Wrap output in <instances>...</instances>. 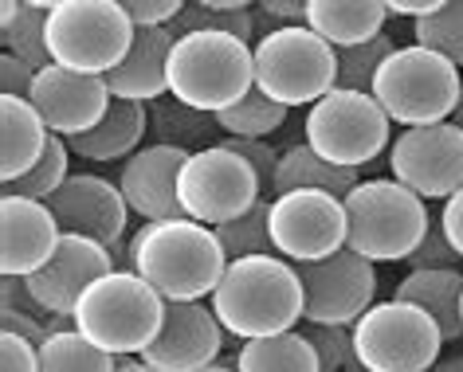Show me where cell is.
I'll list each match as a JSON object with an SVG mask.
<instances>
[{"mask_svg": "<svg viewBox=\"0 0 463 372\" xmlns=\"http://www.w3.org/2000/svg\"><path fill=\"white\" fill-rule=\"evenodd\" d=\"M126 266L165 302H201L220 286L228 255L216 231L201 219H146L126 243Z\"/></svg>", "mask_w": 463, "mask_h": 372, "instance_id": "6da1fadb", "label": "cell"}, {"mask_svg": "<svg viewBox=\"0 0 463 372\" xmlns=\"http://www.w3.org/2000/svg\"><path fill=\"white\" fill-rule=\"evenodd\" d=\"M303 278L295 263L283 255H244V259H228L224 278L213 290V310L220 325L251 341V337H268L283 330L303 325Z\"/></svg>", "mask_w": 463, "mask_h": 372, "instance_id": "7a4b0ae2", "label": "cell"}, {"mask_svg": "<svg viewBox=\"0 0 463 372\" xmlns=\"http://www.w3.org/2000/svg\"><path fill=\"white\" fill-rule=\"evenodd\" d=\"M165 318V298L130 266H114L95 278L75 302L71 321L99 349L114 357H142Z\"/></svg>", "mask_w": 463, "mask_h": 372, "instance_id": "3957f363", "label": "cell"}, {"mask_svg": "<svg viewBox=\"0 0 463 372\" xmlns=\"http://www.w3.org/2000/svg\"><path fill=\"white\" fill-rule=\"evenodd\" d=\"M256 43L232 32H184L169 51V95L220 114L256 87Z\"/></svg>", "mask_w": 463, "mask_h": 372, "instance_id": "277c9868", "label": "cell"}, {"mask_svg": "<svg viewBox=\"0 0 463 372\" xmlns=\"http://www.w3.org/2000/svg\"><path fill=\"white\" fill-rule=\"evenodd\" d=\"M345 204V247L365 255L369 263H404L424 239L428 216L424 200L392 177L357 181L342 196Z\"/></svg>", "mask_w": 463, "mask_h": 372, "instance_id": "5b68a950", "label": "cell"}, {"mask_svg": "<svg viewBox=\"0 0 463 372\" xmlns=\"http://www.w3.org/2000/svg\"><path fill=\"white\" fill-rule=\"evenodd\" d=\"M459 67L432 48H420V43L392 48L373 79V98L397 126L448 122L459 107Z\"/></svg>", "mask_w": 463, "mask_h": 372, "instance_id": "8992f818", "label": "cell"}, {"mask_svg": "<svg viewBox=\"0 0 463 372\" xmlns=\"http://www.w3.org/2000/svg\"><path fill=\"white\" fill-rule=\"evenodd\" d=\"M256 87L283 107H315L338 83V48L307 24H283L256 40Z\"/></svg>", "mask_w": 463, "mask_h": 372, "instance_id": "52a82bcc", "label": "cell"}, {"mask_svg": "<svg viewBox=\"0 0 463 372\" xmlns=\"http://www.w3.org/2000/svg\"><path fill=\"white\" fill-rule=\"evenodd\" d=\"M350 333L357 365L365 372H428L448 345L432 313L401 298L373 302L350 325Z\"/></svg>", "mask_w": 463, "mask_h": 372, "instance_id": "ba28073f", "label": "cell"}, {"mask_svg": "<svg viewBox=\"0 0 463 372\" xmlns=\"http://www.w3.org/2000/svg\"><path fill=\"white\" fill-rule=\"evenodd\" d=\"M389 114L381 110L373 95L334 87L330 95H322L307 110L303 137L318 157H326L342 169H362L389 149Z\"/></svg>", "mask_w": 463, "mask_h": 372, "instance_id": "9c48e42d", "label": "cell"}, {"mask_svg": "<svg viewBox=\"0 0 463 372\" xmlns=\"http://www.w3.org/2000/svg\"><path fill=\"white\" fill-rule=\"evenodd\" d=\"M134 43V20L114 0H63L48 13V51L55 63L107 75Z\"/></svg>", "mask_w": 463, "mask_h": 372, "instance_id": "30bf717a", "label": "cell"}, {"mask_svg": "<svg viewBox=\"0 0 463 372\" xmlns=\"http://www.w3.org/2000/svg\"><path fill=\"white\" fill-rule=\"evenodd\" d=\"M177 196H181L184 216L216 228V224H228V219L244 216L248 208L268 192H263L256 169H251L236 149L216 142L208 149H193V153L184 157L181 177H177Z\"/></svg>", "mask_w": 463, "mask_h": 372, "instance_id": "8fae6325", "label": "cell"}, {"mask_svg": "<svg viewBox=\"0 0 463 372\" xmlns=\"http://www.w3.org/2000/svg\"><path fill=\"white\" fill-rule=\"evenodd\" d=\"M389 169L420 200H448L463 189V130L451 118L404 126L389 142Z\"/></svg>", "mask_w": 463, "mask_h": 372, "instance_id": "7c38bea8", "label": "cell"}, {"mask_svg": "<svg viewBox=\"0 0 463 372\" xmlns=\"http://www.w3.org/2000/svg\"><path fill=\"white\" fill-rule=\"evenodd\" d=\"M268 228L275 255H283V259H326V255L345 247V204L342 196L322 189H291L271 196Z\"/></svg>", "mask_w": 463, "mask_h": 372, "instance_id": "4fadbf2b", "label": "cell"}, {"mask_svg": "<svg viewBox=\"0 0 463 372\" xmlns=\"http://www.w3.org/2000/svg\"><path fill=\"white\" fill-rule=\"evenodd\" d=\"M298 278H303V321L322 325H354L362 313L373 306L377 298V271L365 255L354 247H338L326 259L295 263Z\"/></svg>", "mask_w": 463, "mask_h": 372, "instance_id": "5bb4252c", "label": "cell"}, {"mask_svg": "<svg viewBox=\"0 0 463 372\" xmlns=\"http://www.w3.org/2000/svg\"><path fill=\"white\" fill-rule=\"evenodd\" d=\"M110 87L102 75L71 71L63 63H52L36 71V83L28 90V102L40 110V118L48 122L52 134L60 137H79L95 130L102 114L110 110Z\"/></svg>", "mask_w": 463, "mask_h": 372, "instance_id": "9a60e30c", "label": "cell"}, {"mask_svg": "<svg viewBox=\"0 0 463 372\" xmlns=\"http://www.w3.org/2000/svg\"><path fill=\"white\" fill-rule=\"evenodd\" d=\"M224 333L216 310L204 302H165L161 330L142 349V360L157 372H196L220 357Z\"/></svg>", "mask_w": 463, "mask_h": 372, "instance_id": "2e32d148", "label": "cell"}, {"mask_svg": "<svg viewBox=\"0 0 463 372\" xmlns=\"http://www.w3.org/2000/svg\"><path fill=\"white\" fill-rule=\"evenodd\" d=\"M48 208L55 212L63 231L99 239L102 247H110V251L122 247L130 204H126V196L114 181L99 177V172H71V177L52 192Z\"/></svg>", "mask_w": 463, "mask_h": 372, "instance_id": "e0dca14e", "label": "cell"}, {"mask_svg": "<svg viewBox=\"0 0 463 372\" xmlns=\"http://www.w3.org/2000/svg\"><path fill=\"white\" fill-rule=\"evenodd\" d=\"M114 251L102 247L99 239H87V236H75V231H63L60 247L48 263L40 266L36 274H28L24 283L32 290V298L40 302L43 310L52 313H71L75 302L83 298V290L102 278L107 271H114Z\"/></svg>", "mask_w": 463, "mask_h": 372, "instance_id": "ac0fdd59", "label": "cell"}, {"mask_svg": "<svg viewBox=\"0 0 463 372\" xmlns=\"http://www.w3.org/2000/svg\"><path fill=\"white\" fill-rule=\"evenodd\" d=\"M63 228L48 200L5 192L0 196V274L28 278L55 255Z\"/></svg>", "mask_w": 463, "mask_h": 372, "instance_id": "d6986e66", "label": "cell"}, {"mask_svg": "<svg viewBox=\"0 0 463 372\" xmlns=\"http://www.w3.org/2000/svg\"><path fill=\"white\" fill-rule=\"evenodd\" d=\"M189 157V149L181 145H142L137 153H130L118 169V189L130 204V212L142 219H177L184 216L181 196H177V177L181 165Z\"/></svg>", "mask_w": 463, "mask_h": 372, "instance_id": "ffe728a7", "label": "cell"}, {"mask_svg": "<svg viewBox=\"0 0 463 372\" xmlns=\"http://www.w3.org/2000/svg\"><path fill=\"white\" fill-rule=\"evenodd\" d=\"M173 32L169 28H134V43L122 55L118 67H110L107 87L114 98H134V102H154L169 95V51H173Z\"/></svg>", "mask_w": 463, "mask_h": 372, "instance_id": "44dd1931", "label": "cell"}, {"mask_svg": "<svg viewBox=\"0 0 463 372\" xmlns=\"http://www.w3.org/2000/svg\"><path fill=\"white\" fill-rule=\"evenodd\" d=\"M149 134V107L134 98H110V110L102 114V122L95 130L67 137L75 157L87 161H126L130 153H137Z\"/></svg>", "mask_w": 463, "mask_h": 372, "instance_id": "7402d4cb", "label": "cell"}, {"mask_svg": "<svg viewBox=\"0 0 463 372\" xmlns=\"http://www.w3.org/2000/svg\"><path fill=\"white\" fill-rule=\"evenodd\" d=\"M48 122L28 98L0 95V184L16 181L36 165L43 145H48Z\"/></svg>", "mask_w": 463, "mask_h": 372, "instance_id": "603a6c76", "label": "cell"}, {"mask_svg": "<svg viewBox=\"0 0 463 372\" xmlns=\"http://www.w3.org/2000/svg\"><path fill=\"white\" fill-rule=\"evenodd\" d=\"M401 302H412L424 313H432L444 341H459L463 337V274L459 266H432V271H409L397 283Z\"/></svg>", "mask_w": 463, "mask_h": 372, "instance_id": "cb8c5ba5", "label": "cell"}, {"mask_svg": "<svg viewBox=\"0 0 463 372\" xmlns=\"http://www.w3.org/2000/svg\"><path fill=\"white\" fill-rule=\"evenodd\" d=\"M385 0H310L303 24L318 32L330 48H354L385 32Z\"/></svg>", "mask_w": 463, "mask_h": 372, "instance_id": "d4e9b609", "label": "cell"}, {"mask_svg": "<svg viewBox=\"0 0 463 372\" xmlns=\"http://www.w3.org/2000/svg\"><path fill=\"white\" fill-rule=\"evenodd\" d=\"M232 365L240 372H322V360L303 330L251 337V341L240 345Z\"/></svg>", "mask_w": 463, "mask_h": 372, "instance_id": "484cf974", "label": "cell"}, {"mask_svg": "<svg viewBox=\"0 0 463 372\" xmlns=\"http://www.w3.org/2000/svg\"><path fill=\"white\" fill-rule=\"evenodd\" d=\"M357 172L362 169H342V165H334V161L318 157L307 142H298L279 153V165H275V196L291 192V189H322V192L345 196L362 181Z\"/></svg>", "mask_w": 463, "mask_h": 372, "instance_id": "4316f807", "label": "cell"}, {"mask_svg": "<svg viewBox=\"0 0 463 372\" xmlns=\"http://www.w3.org/2000/svg\"><path fill=\"white\" fill-rule=\"evenodd\" d=\"M216 130H220L216 114L196 110L173 95H161V98L149 102V134H154V142H161V145H181L193 153V149L216 145L213 142Z\"/></svg>", "mask_w": 463, "mask_h": 372, "instance_id": "83f0119b", "label": "cell"}, {"mask_svg": "<svg viewBox=\"0 0 463 372\" xmlns=\"http://www.w3.org/2000/svg\"><path fill=\"white\" fill-rule=\"evenodd\" d=\"M114 368H118V357L99 349L75 325L48 333V341L40 345V372H114Z\"/></svg>", "mask_w": 463, "mask_h": 372, "instance_id": "f1b7e54d", "label": "cell"}, {"mask_svg": "<svg viewBox=\"0 0 463 372\" xmlns=\"http://www.w3.org/2000/svg\"><path fill=\"white\" fill-rule=\"evenodd\" d=\"M287 110L291 107H283L271 95H263L260 87H251L240 102H232L228 110L216 114V126L224 137H271L287 126Z\"/></svg>", "mask_w": 463, "mask_h": 372, "instance_id": "f546056e", "label": "cell"}, {"mask_svg": "<svg viewBox=\"0 0 463 372\" xmlns=\"http://www.w3.org/2000/svg\"><path fill=\"white\" fill-rule=\"evenodd\" d=\"M268 212H271V196H260L244 216H236V219H228V224L213 228L228 259H244V255H275Z\"/></svg>", "mask_w": 463, "mask_h": 372, "instance_id": "4dcf8cb0", "label": "cell"}, {"mask_svg": "<svg viewBox=\"0 0 463 372\" xmlns=\"http://www.w3.org/2000/svg\"><path fill=\"white\" fill-rule=\"evenodd\" d=\"M0 43H5L8 55L24 60L28 67H52V51H48V8H36V5H24L16 13V20L0 24Z\"/></svg>", "mask_w": 463, "mask_h": 372, "instance_id": "1f68e13d", "label": "cell"}, {"mask_svg": "<svg viewBox=\"0 0 463 372\" xmlns=\"http://www.w3.org/2000/svg\"><path fill=\"white\" fill-rule=\"evenodd\" d=\"M71 145H67V137L60 134H52L48 137V145H43V153L40 161L32 165L24 177H16V181H5V192H16V196H32V200H52V192L60 189V184L71 177Z\"/></svg>", "mask_w": 463, "mask_h": 372, "instance_id": "d6a6232c", "label": "cell"}, {"mask_svg": "<svg viewBox=\"0 0 463 372\" xmlns=\"http://www.w3.org/2000/svg\"><path fill=\"white\" fill-rule=\"evenodd\" d=\"M412 43L439 51L444 60L463 67V0H448L444 8L412 20Z\"/></svg>", "mask_w": 463, "mask_h": 372, "instance_id": "836d02e7", "label": "cell"}, {"mask_svg": "<svg viewBox=\"0 0 463 372\" xmlns=\"http://www.w3.org/2000/svg\"><path fill=\"white\" fill-rule=\"evenodd\" d=\"M392 43L385 32L365 43H354V48H338V83L334 87H345V90H365V95H373V79L381 71V63L392 55Z\"/></svg>", "mask_w": 463, "mask_h": 372, "instance_id": "e575fe53", "label": "cell"}, {"mask_svg": "<svg viewBox=\"0 0 463 372\" xmlns=\"http://www.w3.org/2000/svg\"><path fill=\"white\" fill-rule=\"evenodd\" d=\"M173 36H184V32H232L240 40H251L256 32V20H251L248 8H208L196 5V0H184V8L169 20Z\"/></svg>", "mask_w": 463, "mask_h": 372, "instance_id": "d590c367", "label": "cell"}, {"mask_svg": "<svg viewBox=\"0 0 463 372\" xmlns=\"http://www.w3.org/2000/svg\"><path fill=\"white\" fill-rule=\"evenodd\" d=\"M298 330L307 333V341L315 345V353L322 360V372H345L357 368L354 353V333L350 325H322V321H303Z\"/></svg>", "mask_w": 463, "mask_h": 372, "instance_id": "8d00e7d4", "label": "cell"}, {"mask_svg": "<svg viewBox=\"0 0 463 372\" xmlns=\"http://www.w3.org/2000/svg\"><path fill=\"white\" fill-rule=\"evenodd\" d=\"M404 263H409L412 271H432V266H459L463 255L451 247L448 231H444V224H439V216H432V224H428L424 239L416 243V251H412Z\"/></svg>", "mask_w": 463, "mask_h": 372, "instance_id": "74e56055", "label": "cell"}, {"mask_svg": "<svg viewBox=\"0 0 463 372\" xmlns=\"http://www.w3.org/2000/svg\"><path fill=\"white\" fill-rule=\"evenodd\" d=\"M228 149H236L240 157L256 169V177L263 184V192L275 196V165H279V153L268 145V137H224Z\"/></svg>", "mask_w": 463, "mask_h": 372, "instance_id": "f35d334b", "label": "cell"}, {"mask_svg": "<svg viewBox=\"0 0 463 372\" xmlns=\"http://www.w3.org/2000/svg\"><path fill=\"white\" fill-rule=\"evenodd\" d=\"M134 28H169V20L184 8V0H114Z\"/></svg>", "mask_w": 463, "mask_h": 372, "instance_id": "ab89813d", "label": "cell"}, {"mask_svg": "<svg viewBox=\"0 0 463 372\" xmlns=\"http://www.w3.org/2000/svg\"><path fill=\"white\" fill-rule=\"evenodd\" d=\"M0 372H40V345L0 330Z\"/></svg>", "mask_w": 463, "mask_h": 372, "instance_id": "60d3db41", "label": "cell"}, {"mask_svg": "<svg viewBox=\"0 0 463 372\" xmlns=\"http://www.w3.org/2000/svg\"><path fill=\"white\" fill-rule=\"evenodd\" d=\"M32 83H36V67H28L24 60L16 55H0V95H16V98H28Z\"/></svg>", "mask_w": 463, "mask_h": 372, "instance_id": "b9f144b4", "label": "cell"}, {"mask_svg": "<svg viewBox=\"0 0 463 372\" xmlns=\"http://www.w3.org/2000/svg\"><path fill=\"white\" fill-rule=\"evenodd\" d=\"M0 330L28 337L32 345H43V341H48V325H43L36 313H24V310H13V306H0Z\"/></svg>", "mask_w": 463, "mask_h": 372, "instance_id": "7bdbcfd3", "label": "cell"}, {"mask_svg": "<svg viewBox=\"0 0 463 372\" xmlns=\"http://www.w3.org/2000/svg\"><path fill=\"white\" fill-rule=\"evenodd\" d=\"M439 224H444L448 239H451V247L463 255V189H459V192H451L448 200H444V208H439Z\"/></svg>", "mask_w": 463, "mask_h": 372, "instance_id": "ee69618b", "label": "cell"}, {"mask_svg": "<svg viewBox=\"0 0 463 372\" xmlns=\"http://www.w3.org/2000/svg\"><path fill=\"white\" fill-rule=\"evenodd\" d=\"M310 0H260V8L275 20H287V24H303Z\"/></svg>", "mask_w": 463, "mask_h": 372, "instance_id": "f6af8a7d", "label": "cell"}, {"mask_svg": "<svg viewBox=\"0 0 463 372\" xmlns=\"http://www.w3.org/2000/svg\"><path fill=\"white\" fill-rule=\"evenodd\" d=\"M448 0H385V8L392 16H428V13H436V8H444Z\"/></svg>", "mask_w": 463, "mask_h": 372, "instance_id": "bcb514c9", "label": "cell"}, {"mask_svg": "<svg viewBox=\"0 0 463 372\" xmlns=\"http://www.w3.org/2000/svg\"><path fill=\"white\" fill-rule=\"evenodd\" d=\"M428 372H463V349H456V353H439V360Z\"/></svg>", "mask_w": 463, "mask_h": 372, "instance_id": "7dc6e473", "label": "cell"}, {"mask_svg": "<svg viewBox=\"0 0 463 372\" xmlns=\"http://www.w3.org/2000/svg\"><path fill=\"white\" fill-rule=\"evenodd\" d=\"M114 372H157L154 365H146V360L142 357H118V368H114Z\"/></svg>", "mask_w": 463, "mask_h": 372, "instance_id": "c3c4849f", "label": "cell"}, {"mask_svg": "<svg viewBox=\"0 0 463 372\" xmlns=\"http://www.w3.org/2000/svg\"><path fill=\"white\" fill-rule=\"evenodd\" d=\"M20 8H24V0H0V24H8V20H16Z\"/></svg>", "mask_w": 463, "mask_h": 372, "instance_id": "681fc988", "label": "cell"}, {"mask_svg": "<svg viewBox=\"0 0 463 372\" xmlns=\"http://www.w3.org/2000/svg\"><path fill=\"white\" fill-rule=\"evenodd\" d=\"M196 5H208V8H251L256 0H196Z\"/></svg>", "mask_w": 463, "mask_h": 372, "instance_id": "f907efd6", "label": "cell"}, {"mask_svg": "<svg viewBox=\"0 0 463 372\" xmlns=\"http://www.w3.org/2000/svg\"><path fill=\"white\" fill-rule=\"evenodd\" d=\"M196 372H240L236 365H220V360H213V365H204V368H196Z\"/></svg>", "mask_w": 463, "mask_h": 372, "instance_id": "816d5d0a", "label": "cell"}, {"mask_svg": "<svg viewBox=\"0 0 463 372\" xmlns=\"http://www.w3.org/2000/svg\"><path fill=\"white\" fill-rule=\"evenodd\" d=\"M24 5H36V8H48V13H52V8L63 5V0H24Z\"/></svg>", "mask_w": 463, "mask_h": 372, "instance_id": "f5cc1de1", "label": "cell"}, {"mask_svg": "<svg viewBox=\"0 0 463 372\" xmlns=\"http://www.w3.org/2000/svg\"><path fill=\"white\" fill-rule=\"evenodd\" d=\"M451 122H456L459 130H463V95H459V107H456V114H451Z\"/></svg>", "mask_w": 463, "mask_h": 372, "instance_id": "db71d44e", "label": "cell"}, {"mask_svg": "<svg viewBox=\"0 0 463 372\" xmlns=\"http://www.w3.org/2000/svg\"><path fill=\"white\" fill-rule=\"evenodd\" d=\"M345 372H365V368H362V365H357V368H345Z\"/></svg>", "mask_w": 463, "mask_h": 372, "instance_id": "11a10c76", "label": "cell"}]
</instances>
